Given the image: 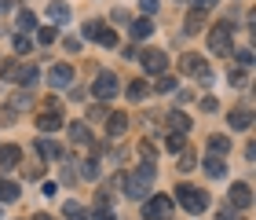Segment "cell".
Segmentation results:
<instances>
[{
	"mask_svg": "<svg viewBox=\"0 0 256 220\" xmlns=\"http://www.w3.org/2000/svg\"><path fill=\"white\" fill-rule=\"evenodd\" d=\"M150 183H154V165L132 169V172H128V180H124L128 198H146V194H150Z\"/></svg>",
	"mask_w": 256,
	"mask_h": 220,
	"instance_id": "1",
	"label": "cell"
},
{
	"mask_svg": "<svg viewBox=\"0 0 256 220\" xmlns=\"http://www.w3.org/2000/svg\"><path fill=\"white\" fill-rule=\"evenodd\" d=\"M230 44H234V26L230 22H216L208 30V52L212 55H230Z\"/></svg>",
	"mask_w": 256,
	"mask_h": 220,
	"instance_id": "2",
	"label": "cell"
},
{
	"mask_svg": "<svg viewBox=\"0 0 256 220\" xmlns=\"http://www.w3.org/2000/svg\"><path fill=\"white\" fill-rule=\"evenodd\" d=\"M176 198H180V205H183L187 213H205V209H208V194L198 191V187H190V183H180V187H176Z\"/></svg>",
	"mask_w": 256,
	"mask_h": 220,
	"instance_id": "3",
	"label": "cell"
},
{
	"mask_svg": "<svg viewBox=\"0 0 256 220\" xmlns=\"http://www.w3.org/2000/svg\"><path fill=\"white\" fill-rule=\"evenodd\" d=\"M172 216V194H154L143 202V220H165Z\"/></svg>",
	"mask_w": 256,
	"mask_h": 220,
	"instance_id": "4",
	"label": "cell"
},
{
	"mask_svg": "<svg viewBox=\"0 0 256 220\" xmlns=\"http://www.w3.org/2000/svg\"><path fill=\"white\" fill-rule=\"evenodd\" d=\"M180 70H183V74H194L198 81H202V85H208V81H212V70H208V63H205V59H198L194 52H187V55L180 59Z\"/></svg>",
	"mask_w": 256,
	"mask_h": 220,
	"instance_id": "5",
	"label": "cell"
},
{
	"mask_svg": "<svg viewBox=\"0 0 256 220\" xmlns=\"http://www.w3.org/2000/svg\"><path fill=\"white\" fill-rule=\"evenodd\" d=\"M37 125H40V132H55V129H62V107L59 103H44V110L37 114Z\"/></svg>",
	"mask_w": 256,
	"mask_h": 220,
	"instance_id": "6",
	"label": "cell"
},
{
	"mask_svg": "<svg viewBox=\"0 0 256 220\" xmlns=\"http://www.w3.org/2000/svg\"><path fill=\"white\" fill-rule=\"evenodd\" d=\"M92 96H96V99H114V96H118V77H114V74H99L96 85H92Z\"/></svg>",
	"mask_w": 256,
	"mask_h": 220,
	"instance_id": "7",
	"label": "cell"
},
{
	"mask_svg": "<svg viewBox=\"0 0 256 220\" xmlns=\"http://www.w3.org/2000/svg\"><path fill=\"white\" fill-rule=\"evenodd\" d=\"M70 81H74V66H70V63H55L48 70V85L52 88H66Z\"/></svg>",
	"mask_w": 256,
	"mask_h": 220,
	"instance_id": "8",
	"label": "cell"
},
{
	"mask_svg": "<svg viewBox=\"0 0 256 220\" xmlns=\"http://www.w3.org/2000/svg\"><path fill=\"white\" fill-rule=\"evenodd\" d=\"M165 66H168V55H165V52H158V48L143 52V70H146V74H161Z\"/></svg>",
	"mask_w": 256,
	"mask_h": 220,
	"instance_id": "9",
	"label": "cell"
},
{
	"mask_svg": "<svg viewBox=\"0 0 256 220\" xmlns=\"http://www.w3.org/2000/svg\"><path fill=\"white\" fill-rule=\"evenodd\" d=\"M249 202H252L249 183H230V205H234V209H246Z\"/></svg>",
	"mask_w": 256,
	"mask_h": 220,
	"instance_id": "10",
	"label": "cell"
},
{
	"mask_svg": "<svg viewBox=\"0 0 256 220\" xmlns=\"http://www.w3.org/2000/svg\"><path fill=\"white\" fill-rule=\"evenodd\" d=\"M48 19L55 22V26L66 22V19H70V4H66V0H52V4H48Z\"/></svg>",
	"mask_w": 256,
	"mask_h": 220,
	"instance_id": "11",
	"label": "cell"
},
{
	"mask_svg": "<svg viewBox=\"0 0 256 220\" xmlns=\"http://www.w3.org/2000/svg\"><path fill=\"white\" fill-rule=\"evenodd\" d=\"M18 183L15 180H0V202H18Z\"/></svg>",
	"mask_w": 256,
	"mask_h": 220,
	"instance_id": "12",
	"label": "cell"
},
{
	"mask_svg": "<svg viewBox=\"0 0 256 220\" xmlns=\"http://www.w3.org/2000/svg\"><path fill=\"white\" fill-rule=\"evenodd\" d=\"M168 129H176V132H187V129H190V118H187L183 110H172V114H168Z\"/></svg>",
	"mask_w": 256,
	"mask_h": 220,
	"instance_id": "13",
	"label": "cell"
},
{
	"mask_svg": "<svg viewBox=\"0 0 256 220\" xmlns=\"http://www.w3.org/2000/svg\"><path fill=\"white\" fill-rule=\"evenodd\" d=\"M70 140H74V143H80V147H84V143L92 140V132H88V125H80V121H74V125H70Z\"/></svg>",
	"mask_w": 256,
	"mask_h": 220,
	"instance_id": "14",
	"label": "cell"
},
{
	"mask_svg": "<svg viewBox=\"0 0 256 220\" xmlns=\"http://www.w3.org/2000/svg\"><path fill=\"white\" fill-rule=\"evenodd\" d=\"M18 158H22V150H18V147H4V150H0V165H4V169H15V165H18Z\"/></svg>",
	"mask_w": 256,
	"mask_h": 220,
	"instance_id": "15",
	"label": "cell"
},
{
	"mask_svg": "<svg viewBox=\"0 0 256 220\" xmlns=\"http://www.w3.org/2000/svg\"><path fill=\"white\" fill-rule=\"evenodd\" d=\"M230 150V140H224V136H208V154L220 158V154H227Z\"/></svg>",
	"mask_w": 256,
	"mask_h": 220,
	"instance_id": "16",
	"label": "cell"
},
{
	"mask_svg": "<svg viewBox=\"0 0 256 220\" xmlns=\"http://www.w3.org/2000/svg\"><path fill=\"white\" fill-rule=\"evenodd\" d=\"M128 129V118H124V114H114V118H106V132L110 136H121Z\"/></svg>",
	"mask_w": 256,
	"mask_h": 220,
	"instance_id": "17",
	"label": "cell"
},
{
	"mask_svg": "<svg viewBox=\"0 0 256 220\" xmlns=\"http://www.w3.org/2000/svg\"><path fill=\"white\" fill-rule=\"evenodd\" d=\"M150 33H154V22H150V19H136L132 22V37L139 41V37H150Z\"/></svg>",
	"mask_w": 256,
	"mask_h": 220,
	"instance_id": "18",
	"label": "cell"
},
{
	"mask_svg": "<svg viewBox=\"0 0 256 220\" xmlns=\"http://www.w3.org/2000/svg\"><path fill=\"white\" fill-rule=\"evenodd\" d=\"M249 125H252L249 110H234V114H230V129H249Z\"/></svg>",
	"mask_w": 256,
	"mask_h": 220,
	"instance_id": "19",
	"label": "cell"
},
{
	"mask_svg": "<svg viewBox=\"0 0 256 220\" xmlns=\"http://www.w3.org/2000/svg\"><path fill=\"white\" fill-rule=\"evenodd\" d=\"M62 216H66V220H84L88 213H84V205H77V202H66V205H62Z\"/></svg>",
	"mask_w": 256,
	"mask_h": 220,
	"instance_id": "20",
	"label": "cell"
},
{
	"mask_svg": "<svg viewBox=\"0 0 256 220\" xmlns=\"http://www.w3.org/2000/svg\"><path fill=\"white\" fill-rule=\"evenodd\" d=\"M202 22H205V11H190V15H187V26H183V30H187V33H198V30H202Z\"/></svg>",
	"mask_w": 256,
	"mask_h": 220,
	"instance_id": "21",
	"label": "cell"
},
{
	"mask_svg": "<svg viewBox=\"0 0 256 220\" xmlns=\"http://www.w3.org/2000/svg\"><path fill=\"white\" fill-rule=\"evenodd\" d=\"M205 172H208V176H212V180H220V176H224V161L208 154V158H205Z\"/></svg>",
	"mask_w": 256,
	"mask_h": 220,
	"instance_id": "22",
	"label": "cell"
},
{
	"mask_svg": "<svg viewBox=\"0 0 256 220\" xmlns=\"http://www.w3.org/2000/svg\"><path fill=\"white\" fill-rule=\"evenodd\" d=\"M165 147L172 150V154H180V150L187 147V143H183V132H168V136H165Z\"/></svg>",
	"mask_w": 256,
	"mask_h": 220,
	"instance_id": "23",
	"label": "cell"
},
{
	"mask_svg": "<svg viewBox=\"0 0 256 220\" xmlns=\"http://www.w3.org/2000/svg\"><path fill=\"white\" fill-rule=\"evenodd\" d=\"M18 74H22L18 63H4V66H0V77H4V81H18Z\"/></svg>",
	"mask_w": 256,
	"mask_h": 220,
	"instance_id": "24",
	"label": "cell"
},
{
	"mask_svg": "<svg viewBox=\"0 0 256 220\" xmlns=\"http://www.w3.org/2000/svg\"><path fill=\"white\" fill-rule=\"evenodd\" d=\"M18 85H37V66H22V74H18Z\"/></svg>",
	"mask_w": 256,
	"mask_h": 220,
	"instance_id": "25",
	"label": "cell"
},
{
	"mask_svg": "<svg viewBox=\"0 0 256 220\" xmlns=\"http://www.w3.org/2000/svg\"><path fill=\"white\" fill-rule=\"evenodd\" d=\"M18 30H37V15H33V11H22V15H18Z\"/></svg>",
	"mask_w": 256,
	"mask_h": 220,
	"instance_id": "26",
	"label": "cell"
},
{
	"mask_svg": "<svg viewBox=\"0 0 256 220\" xmlns=\"http://www.w3.org/2000/svg\"><path fill=\"white\" fill-rule=\"evenodd\" d=\"M99 44H106V48H118V33H114V30H106V26H102L99 30V37H96Z\"/></svg>",
	"mask_w": 256,
	"mask_h": 220,
	"instance_id": "27",
	"label": "cell"
},
{
	"mask_svg": "<svg viewBox=\"0 0 256 220\" xmlns=\"http://www.w3.org/2000/svg\"><path fill=\"white\" fill-rule=\"evenodd\" d=\"M227 81H230V85H238V88H242V85H246V81H249L246 66H238V70H230V74H227Z\"/></svg>",
	"mask_w": 256,
	"mask_h": 220,
	"instance_id": "28",
	"label": "cell"
},
{
	"mask_svg": "<svg viewBox=\"0 0 256 220\" xmlns=\"http://www.w3.org/2000/svg\"><path fill=\"white\" fill-rule=\"evenodd\" d=\"M146 96V85L143 81H132V85H128V99H143Z\"/></svg>",
	"mask_w": 256,
	"mask_h": 220,
	"instance_id": "29",
	"label": "cell"
},
{
	"mask_svg": "<svg viewBox=\"0 0 256 220\" xmlns=\"http://www.w3.org/2000/svg\"><path fill=\"white\" fill-rule=\"evenodd\" d=\"M99 30H102V22H84V26H80V33H84V37H92V41L99 37Z\"/></svg>",
	"mask_w": 256,
	"mask_h": 220,
	"instance_id": "30",
	"label": "cell"
},
{
	"mask_svg": "<svg viewBox=\"0 0 256 220\" xmlns=\"http://www.w3.org/2000/svg\"><path fill=\"white\" fill-rule=\"evenodd\" d=\"M40 150H44L48 158H59V154H62V150H59V143H52V140H40Z\"/></svg>",
	"mask_w": 256,
	"mask_h": 220,
	"instance_id": "31",
	"label": "cell"
},
{
	"mask_svg": "<svg viewBox=\"0 0 256 220\" xmlns=\"http://www.w3.org/2000/svg\"><path fill=\"white\" fill-rule=\"evenodd\" d=\"M37 41H40V44H55V30H52V26H44V30L37 33Z\"/></svg>",
	"mask_w": 256,
	"mask_h": 220,
	"instance_id": "32",
	"label": "cell"
},
{
	"mask_svg": "<svg viewBox=\"0 0 256 220\" xmlns=\"http://www.w3.org/2000/svg\"><path fill=\"white\" fill-rule=\"evenodd\" d=\"M15 52H22V55L33 52V41H30V37H15Z\"/></svg>",
	"mask_w": 256,
	"mask_h": 220,
	"instance_id": "33",
	"label": "cell"
},
{
	"mask_svg": "<svg viewBox=\"0 0 256 220\" xmlns=\"http://www.w3.org/2000/svg\"><path fill=\"white\" fill-rule=\"evenodd\" d=\"M92 220H114V213L106 209V198H102V205H99L96 213H92Z\"/></svg>",
	"mask_w": 256,
	"mask_h": 220,
	"instance_id": "34",
	"label": "cell"
},
{
	"mask_svg": "<svg viewBox=\"0 0 256 220\" xmlns=\"http://www.w3.org/2000/svg\"><path fill=\"white\" fill-rule=\"evenodd\" d=\"M80 176H84V180H96V176H99V165H96V161H88V165L80 169Z\"/></svg>",
	"mask_w": 256,
	"mask_h": 220,
	"instance_id": "35",
	"label": "cell"
},
{
	"mask_svg": "<svg viewBox=\"0 0 256 220\" xmlns=\"http://www.w3.org/2000/svg\"><path fill=\"white\" fill-rule=\"evenodd\" d=\"M202 110H205V114H212V110H220V103L208 96V99H202Z\"/></svg>",
	"mask_w": 256,
	"mask_h": 220,
	"instance_id": "36",
	"label": "cell"
},
{
	"mask_svg": "<svg viewBox=\"0 0 256 220\" xmlns=\"http://www.w3.org/2000/svg\"><path fill=\"white\" fill-rule=\"evenodd\" d=\"M172 88H176V81H172V77H165V81H158V92H172Z\"/></svg>",
	"mask_w": 256,
	"mask_h": 220,
	"instance_id": "37",
	"label": "cell"
},
{
	"mask_svg": "<svg viewBox=\"0 0 256 220\" xmlns=\"http://www.w3.org/2000/svg\"><path fill=\"white\" fill-rule=\"evenodd\" d=\"M238 63H242V66H249V63H252V52H249V48H242V52H238Z\"/></svg>",
	"mask_w": 256,
	"mask_h": 220,
	"instance_id": "38",
	"label": "cell"
},
{
	"mask_svg": "<svg viewBox=\"0 0 256 220\" xmlns=\"http://www.w3.org/2000/svg\"><path fill=\"white\" fill-rule=\"evenodd\" d=\"M180 165H183V172H190V169H194V154H183Z\"/></svg>",
	"mask_w": 256,
	"mask_h": 220,
	"instance_id": "39",
	"label": "cell"
},
{
	"mask_svg": "<svg viewBox=\"0 0 256 220\" xmlns=\"http://www.w3.org/2000/svg\"><path fill=\"white\" fill-rule=\"evenodd\" d=\"M194 4H198V11H208L212 4H220V0H194Z\"/></svg>",
	"mask_w": 256,
	"mask_h": 220,
	"instance_id": "40",
	"label": "cell"
},
{
	"mask_svg": "<svg viewBox=\"0 0 256 220\" xmlns=\"http://www.w3.org/2000/svg\"><path fill=\"white\" fill-rule=\"evenodd\" d=\"M143 8L150 11V15H154V11H158V0H143Z\"/></svg>",
	"mask_w": 256,
	"mask_h": 220,
	"instance_id": "41",
	"label": "cell"
},
{
	"mask_svg": "<svg viewBox=\"0 0 256 220\" xmlns=\"http://www.w3.org/2000/svg\"><path fill=\"white\" fill-rule=\"evenodd\" d=\"M33 220H52V216H48V213H37V216H33Z\"/></svg>",
	"mask_w": 256,
	"mask_h": 220,
	"instance_id": "42",
	"label": "cell"
},
{
	"mask_svg": "<svg viewBox=\"0 0 256 220\" xmlns=\"http://www.w3.org/2000/svg\"><path fill=\"white\" fill-rule=\"evenodd\" d=\"M0 8H4V4H0Z\"/></svg>",
	"mask_w": 256,
	"mask_h": 220,
	"instance_id": "43",
	"label": "cell"
}]
</instances>
